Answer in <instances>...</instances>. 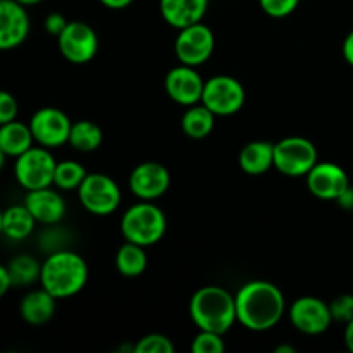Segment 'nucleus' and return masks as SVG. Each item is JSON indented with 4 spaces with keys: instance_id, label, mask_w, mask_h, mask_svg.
Segmentation results:
<instances>
[{
    "instance_id": "f257e3e1",
    "label": "nucleus",
    "mask_w": 353,
    "mask_h": 353,
    "mask_svg": "<svg viewBox=\"0 0 353 353\" xmlns=\"http://www.w3.org/2000/svg\"><path fill=\"white\" fill-rule=\"evenodd\" d=\"M236 323L254 333H264L279 324L286 312L281 290L271 281H248L234 295Z\"/></svg>"
},
{
    "instance_id": "f03ea898",
    "label": "nucleus",
    "mask_w": 353,
    "mask_h": 353,
    "mask_svg": "<svg viewBox=\"0 0 353 353\" xmlns=\"http://www.w3.org/2000/svg\"><path fill=\"white\" fill-rule=\"evenodd\" d=\"M88 281L85 259L71 250H55L41 262L40 285L57 300L78 295Z\"/></svg>"
},
{
    "instance_id": "7ed1b4c3",
    "label": "nucleus",
    "mask_w": 353,
    "mask_h": 353,
    "mask_svg": "<svg viewBox=\"0 0 353 353\" xmlns=\"http://www.w3.org/2000/svg\"><path fill=\"white\" fill-rule=\"evenodd\" d=\"M190 317L199 331L228 333L236 323L234 295H231L223 286H202L190 300Z\"/></svg>"
},
{
    "instance_id": "20e7f679",
    "label": "nucleus",
    "mask_w": 353,
    "mask_h": 353,
    "mask_svg": "<svg viewBox=\"0 0 353 353\" xmlns=\"http://www.w3.org/2000/svg\"><path fill=\"white\" fill-rule=\"evenodd\" d=\"M168 231V219L164 210L154 202L140 200L128 207L121 217V234L126 241L140 247H152L164 238Z\"/></svg>"
},
{
    "instance_id": "39448f33",
    "label": "nucleus",
    "mask_w": 353,
    "mask_h": 353,
    "mask_svg": "<svg viewBox=\"0 0 353 353\" xmlns=\"http://www.w3.org/2000/svg\"><path fill=\"white\" fill-rule=\"evenodd\" d=\"M57 161L50 148L41 145L31 147L14 161V178L26 192L54 186V172Z\"/></svg>"
},
{
    "instance_id": "423d86ee",
    "label": "nucleus",
    "mask_w": 353,
    "mask_h": 353,
    "mask_svg": "<svg viewBox=\"0 0 353 353\" xmlns=\"http://www.w3.org/2000/svg\"><path fill=\"white\" fill-rule=\"evenodd\" d=\"M319 162L317 147L303 137H286L274 143V169L288 178H305Z\"/></svg>"
},
{
    "instance_id": "0eeeda50",
    "label": "nucleus",
    "mask_w": 353,
    "mask_h": 353,
    "mask_svg": "<svg viewBox=\"0 0 353 353\" xmlns=\"http://www.w3.org/2000/svg\"><path fill=\"white\" fill-rule=\"evenodd\" d=\"M76 192L81 205L93 216H109L116 212L123 199L119 185L103 172H88Z\"/></svg>"
},
{
    "instance_id": "6e6552de",
    "label": "nucleus",
    "mask_w": 353,
    "mask_h": 353,
    "mask_svg": "<svg viewBox=\"0 0 353 353\" xmlns=\"http://www.w3.org/2000/svg\"><path fill=\"white\" fill-rule=\"evenodd\" d=\"M247 100V92L236 78L228 74L212 76L205 81L202 103L216 116L228 117L241 110Z\"/></svg>"
},
{
    "instance_id": "1a4fd4ad",
    "label": "nucleus",
    "mask_w": 353,
    "mask_h": 353,
    "mask_svg": "<svg viewBox=\"0 0 353 353\" xmlns=\"http://www.w3.org/2000/svg\"><path fill=\"white\" fill-rule=\"evenodd\" d=\"M57 47L62 57L71 64H88L99 52V37L88 23L69 21L57 37Z\"/></svg>"
},
{
    "instance_id": "9d476101",
    "label": "nucleus",
    "mask_w": 353,
    "mask_h": 353,
    "mask_svg": "<svg viewBox=\"0 0 353 353\" xmlns=\"http://www.w3.org/2000/svg\"><path fill=\"white\" fill-rule=\"evenodd\" d=\"M28 124L33 133L34 143L50 150L68 143L72 128V121L68 114L57 107H41L31 116Z\"/></svg>"
},
{
    "instance_id": "9b49d317",
    "label": "nucleus",
    "mask_w": 353,
    "mask_h": 353,
    "mask_svg": "<svg viewBox=\"0 0 353 353\" xmlns=\"http://www.w3.org/2000/svg\"><path fill=\"white\" fill-rule=\"evenodd\" d=\"M216 48V37L207 24L196 23L179 30L174 41V54L179 64L199 65L205 64Z\"/></svg>"
},
{
    "instance_id": "f8f14e48",
    "label": "nucleus",
    "mask_w": 353,
    "mask_h": 353,
    "mask_svg": "<svg viewBox=\"0 0 353 353\" xmlns=\"http://www.w3.org/2000/svg\"><path fill=\"white\" fill-rule=\"evenodd\" d=\"M288 317L292 326L307 336H317L326 333L334 323L330 303L317 296H300L290 305Z\"/></svg>"
},
{
    "instance_id": "ddd939ff",
    "label": "nucleus",
    "mask_w": 353,
    "mask_h": 353,
    "mask_svg": "<svg viewBox=\"0 0 353 353\" xmlns=\"http://www.w3.org/2000/svg\"><path fill=\"white\" fill-rule=\"evenodd\" d=\"M128 186L138 200L154 202V200L165 195V192L169 190L171 174H169L168 168L161 162L145 161L131 171Z\"/></svg>"
},
{
    "instance_id": "4468645a",
    "label": "nucleus",
    "mask_w": 353,
    "mask_h": 353,
    "mask_svg": "<svg viewBox=\"0 0 353 353\" xmlns=\"http://www.w3.org/2000/svg\"><path fill=\"white\" fill-rule=\"evenodd\" d=\"M203 86L205 79L200 76L196 68L186 64H178L176 68L169 69L164 78L165 93L178 105L190 107L202 102Z\"/></svg>"
},
{
    "instance_id": "2eb2a0df",
    "label": "nucleus",
    "mask_w": 353,
    "mask_h": 353,
    "mask_svg": "<svg viewBox=\"0 0 353 353\" xmlns=\"http://www.w3.org/2000/svg\"><path fill=\"white\" fill-rule=\"evenodd\" d=\"M305 181L307 188L316 199L333 202H336L338 196L350 186L347 171L334 162H317L305 176Z\"/></svg>"
},
{
    "instance_id": "dca6fc26",
    "label": "nucleus",
    "mask_w": 353,
    "mask_h": 353,
    "mask_svg": "<svg viewBox=\"0 0 353 353\" xmlns=\"http://www.w3.org/2000/svg\"><path fill=\"white\" fill-rule=\"evenodd\" d=\"M30 26L26 7L16 0H0V50H12L23 45L30 34Z\"/></svg>"
},
{
    "instance_id": "f3484780",
    "label": "nucleus",
    "mask_w": 353,
    "mask_h": 353,
    "mask_svg": "<svg viewBox=\"0 0 353 353\" xmlns=\"http://www.w3.org/2000/svg\"><path fill=\"white\" fill-rule=\"evenodd\" d=\"M24 205L30 209L37 223L45 224V226H54V224L61 223L64 219L65 212H68L65 200L52 186L26 192Z\"/></svg>"
},
{
    "instance_id": "a211bd4d",
    "label": "nucleus",
    "mask_w": 353,
    "mask_h": 353,
    "mask_svg": "<svg viewBox=\"0 0 353 353\" xmlns=\"http://www.w3.org/2000/svg\"><path fill=\"white\" fill-rule=\"evenodd\" d=\"M161 16L176 30L202 23L209 9V0H159Z\"/></svg>"
},
{
    "instance_id": "6ab92c4d",
    "label": "nucleus",
    "mask_w": 353,
    "mask_h": 353,
    "mask_svg": "<svg viewBox=\"0 0 353 353\" xmlns=\"http://www.w3.org/2000/svg\"><path fill=\"white\" fill-rule=\"evenodd\" d=\"M57 299L45 288L31 290L21 299L19 316L30 326H43L54 317Z\"/></svg>"
},
{
    "instance_id": "aec40b11",
    "label": "nucleus",
    "mask_w": 353,
    "mask_h": 353,
    "mask_svg": "<svg viewBox=\"0 0 353 353\" xmlns=\"http://www.w3.org/2000/svg\"><path fill=\"white\" fill-rule=\"evenodd\" d=\"M240 169L248 176H262L274 168V143L255 140L245 145L238 155Z\"/></svg>"
},
{
    "instance_id": "412c9836",
    "label": "nucleus",
    "mask_w": 353,
    "mask_h": 353,
    "mask_svg": "<svg viewBox=\"0 0 353 353\" xmlns=\"http://www.w3.org/2000/svg\"><path fill=\"white\" fill-rule=\"evenodd\" d=\"M33 145L34 138L30 130V124L14 119L0 126V148L7 157H19L21 154L30 150Z\"/></svg>"
},
{
    "instance_id": "4be33fe9",
    "label": "nucleus",
    "mask_w": 353,
    "mask_h": 353,
    "mask_svg": "<svg viewBox=\"0 0 353 353\" xmlns=\"http://www.w3.org/2000/svg\"><path fill=\"white\" fill-rule=\"evenodd\" d=\"M37 224V219L24 205V202L21 205H10L3 210L2 234L12 241L26 240L28 236H31Z\"/></svg>"
},
{
    "instance_id": "5701e85b",
    "label": "nucleus",
    "mask_w": 353,
    "mask_h": 353,
    "mask_svg": "<svg viewBox=\"0 0 353 353\" xmlns=\"http://www.w3.org/2000/svg\"><path fill=\"white\" fill-rule=\"evenodd\" d=\"M216 126V114L207 109L202 102L186 107L181 117V130L192 140H203L209 137Z\"/></svg>"
},
{
    "instance_id": "b1692460",
    "label": "nucleus",
    "mask_w": 353,
    "mask_h": 353,
    "mask_svg": "<svg viewBox=\"0 0 353 353\" xmlns=\"http://www.w3.org/2000/svg\"><path fill=\"white\" fill-rule=\"evenodd\" d=\"M148 257L145 247L126 241L116 254V269L124 278H138L147 271Z\"/></svg>"
},
{
    "instance_id": "393cba45",
    "label": "nucleus",
    "mask_w": 353,
    "mask_h": 353,
    "mask_svg": "<svg viewBox=\"0 0 353 353\" xmlns=\"http://www.w3.org/2000/svg\"><path fill=\"white\" fill-rule=\"evenodd\" d=\"M7 271H9L12 288H26V286H31L37 281H40L41 264L33 255L21 254L16 255L7 264Z\"/></svg>"
},
{
    "instance_id": "a878e982",
    "label": "nucleus",
    "mask_w": 353,
    "mask_h": 353,
    "mask_svg": "<svg viewBox=\"0 0 353 353\" xmlns=\"http://www.w3.org/2000/svg\"><path fill=\"white\" fill-rule=\"evenodd\" d=\"M102 140L103 134L99 124H95L93 121L88 119H81L72 123L68 143L71 145L76 152L90 154V152H95L97 148L102 145Z\"/></svg>"
},
{
    "instance_id": "bb28decb",
    "label": "nucleus",
    "mask_w": 353,
    "mask_h": 353,
    "mask_svg": "<svg viewBox=\"0 0 353 353\" xmlns=\"http://www.w3.org/2000/svg\"><path fill=\"white\" fill-rule=\"evenodd\" d=\"M86 169L76 161H61L55 165L54 186L61 192H74L86 178Z\"/></svg>"
},
{
    "instance_id": "cd10ccee",
    "label": "nucleus",
    "mask_w": 353,
    "mask_h": 353,
    "mask_svg": "<svg viewBox=\"0 0 353 353\" xmlns=\"http://www.w3.org/2000/svg\"><path fill=\"white\" fill-rule=\"evenodd\" d=\"M226 350L223 334L212 331H199L192 341L193 353H223Z\"/></svg>"
},
{
    "instance_id": "c85d7f7f",
    "label": "nucleus",
    "mask_w": 353,
    "mask_h": 353,
    "mask_svg": "<svg viewBox=\"0 0 353 353\" xmlns=\"http://www.w3.org/2000/svg\"><path fill=\"white\" fill-rule=\"evenodd\" d=\"M174 352V345L168 336L159 333H152L138 340L134 345L133 353H172Z\"/></svg>"
},
{
    "instance_id": "c756f323",
    "label": "nucleus",
    "mask_w": 353,
    "mask_h": 353,
    "mask_svg": "<svg viewBox=\"0 0 353 353\" xmlns=\"http://www.w3.org/2000/svg\"><path fill=\"white\" fill-rule=\"evenodd\" d=\"M330 310L334 323H350L353 319V295H350V293L338 295L336 299H333L330 302Z\"/></svg>"
},
{
    "instance_id": "7c9ffc66",
    "label": "nucleus",
    "mask_w": 353,
    "mask_h": 353,
    "mask_svg": "<svg viewBox=\"0 0 353 353\" xmlns=\"http://www.w3.org/2000/svg\"><path fill=\"white\" fill-rule=\"evenodd\" d=\"M261 9L274 19H283L295 12L300 6V0H259Z\"/></svg>"
},
{
    "instance_id": "2f4dec72",
    "label": "nucleus",
    "mask_w": 353,
    "mask_h": 353,
    "mask_svg": "<svg viewBox=\"0 0 353 353\" xmlns=\"http://www.w3.org/2000/svg\"><path fill=\"white\" fill-rule=\"evenodd\" d=\"M17 114H19V105L16 97L10 92L0 90V126L17 119Z\"/></svg>"
},
{
    "instance_id": "473e14b6",
    "label": "nucleus",
    "mask_w": 353,
    "mask_h": 353,
    "mask_svg": "<svg viewBox=\"0 0 353 353\" xmlns=\"http://www.w3.org/2000/svg\"><path fill=\"white\" fill-rule=\"evenodd\" d=\"M68 23L69 21L65 19L61 12H50L47 17H45L43 26H45V31H47L50 37L57 38L59 34L64 31V28L68 26Z\"/></svg>"
},
{
    "instance_id": "72a5a7b5",
    "label": "nucleus",
    "mask_w": 353,
    "mask_h": 353,
    "mask_svg": "<svg viewBox=\"0 0 353 353\" xmlns=\"http://www.w3.org/2000/svg\"><path fill=\"white\" fill-rule=\"evenodd\" d=\"M10 288H12V283H10L7 265L0 264V300L7 295V292H9Z\"/></svg>"
},
{
    "instance_id": "f704fd0d",
    "label": "nucleus",
    "mask_w": 353,
    "mask_h": 353,
    "mask_svg": "<svg viewBox=\"0 0 353 353\" xmlns=\"http://www.w3.org/2000/svg\"><path fill=\"white\" fill-rule=\"evenodd\" d=\"M341 52H343V59L347 61V64L353 68V30L345 37Z\"/></svg>"
},
{
    "instance_id": "c9c22d12",
    "label": "nucleus",
    "mask_w": 353,
    "mask_h": 353,
    "mask_svg": "<svg viewBox=\"0 0 353 353\" xmlns=\"http://www.w3.org/2000/svg\"><path fill=\"white\" fill-rule=\"evenodd\" d=\"M336 203L341 207V209L353 210V186L352 185L348 186V188L345 190L340 196H338Z\"/></svg>"
},
{
    "instance_id": "e433bc0d",
    "label": "nucleus",
    "mask_w": 353,
    "mask_h": 353,
    "mask_svg": "<svg viewBox=\"0 0 353 353\" xmlns=\"http://www.w3.org/2000/svg\"><path fill=\"white\" fill-rule=\"evenodd\" d=\"M103 7L107 9H112V10H121V9H126L130 7L134 0H99Z\"/></svg>"
},
{
    "instance_id": "4c0bfd02",
    "label": "nucleus",
    "mask_w": 353,
    "mask_h": 353,
    "mask_svg": "<svg viewBox=\"0 0 353 353\" xmlns=\"http://www.w3.org/2000/svg\"><path fill=\"white\" fill-rule=\"evenodd\" d=\"M343 340H345V347H347L348 350L353 353V319L350 321V323L345 324Z\"/></svg>"
},
{
    "instance_id": "58836bf2",
    "label": "nucleus",
    "mask_w": 353,
    "mask_h": 353,
    "mask_svg": "<svg viewBox=\"0 0 353 353\" xmlns=\"http://www.w3.org/2000/svg\"><path fill=\"white\" fill-rule=\"evenodd\" d=\"M274 353H295V348L290 347V345H279L274 348Z\"/></svg>"
},
{
    "instance_id": "ea45409f",
    "label": "nucleus",
    "mask_w": 353,
    "mask_h": 353,
    "mask_svg": "<svg viewBox=\"0 0 353 353\" xmlns=\"http://www.w3.org/2000/svg\"><path fill=\"white\" fill-rule=\"evenodd\" d=\"M16 2L24 7H33V6H38L40 2H43V0H16Z\"/></svg>"
},
{
    "instance_id": "a19ab883",
    "label": "nucleus",
    "mask_w": 353,
    "mask_h": 353,
    "mask_svg": "<svg viewBox=\"0 0 353 353\" xmlns=\"http://www.w3.org/2000/svg\"><path fill=\"white\" fill-rule=\"evenodd\" d=\"M6 159H7V155L3 154V150H2V148H0V171H2L3 164H6Z\"/></svg>"
},
{
    "instance_id": "79ce46f5",
    "label": "nucleus",
    "mask_w": 353,
    "mask_h": 353,
    "mask_svg": "<svg viewBox=\"0 0 353 353\" xmlns=\"http://www.w3.org/2000/svg\"><path fill=\"white\" fill-rule=\"evenodd\" d=\"M2 216H3V210H0V234H2Z\"/></svg>"
}]
</instances>
